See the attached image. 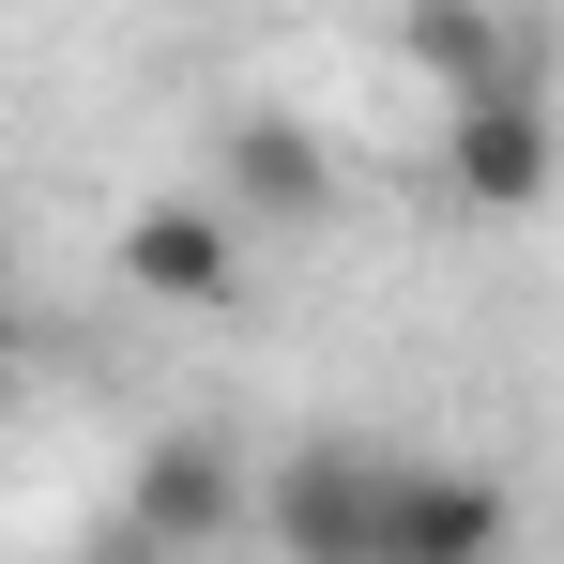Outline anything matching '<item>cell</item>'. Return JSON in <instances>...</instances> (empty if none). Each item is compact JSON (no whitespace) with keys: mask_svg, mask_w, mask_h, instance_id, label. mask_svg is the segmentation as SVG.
<instances>
[{"mask_svg":"<svg viewBox=\"0 0 564 564\" xmlns=\"http://www.w3.org/2000/svg\"><path fill=\"white\" fill-rule=\"evenodd\" d=\"M503 534H519V503H503L488 473L397 458V534H381V564H503Z\"/></svg>","mask_w":564,"mask_h":564,"instance_id":"cell-6","label":"cell"},{"mask_svg":"<svg viewBox=\"0 0 564 564\" xmlns=\"http://www.w3.org/2000/svg\"><path fill=\"white\" fill-rule=\"evenodd\" d=\"M214 198H229L245 229H321V214H336V153H321L290 107H245V122L214 138Z\"/></svg>","mask_w":564,"mask_h":564,"instance_id":"cell-4","label":"cell"},{"mask_svg":"<svg viewBox=\"0 0 564 564\" xmlns=\"http://www.w3.org/2000/svg\"><path fill=\"white\" fill-rule=\"evenodd\" d=\"M245 458L214 443V427H169V443H138V473H122V519L93 534V564H198L245 534Z\"/></svg>","mask_w":564,"mask_h":564,"instance_id":"cell-1","label":"cell"},{"mask_svg":"<svg viewBox=\"0 0 564 564\" xmlns=\"http://www.w3.org/2000/svg\"><path fill=\"white\" fill-rule=\"evenodd\" d=\"M550 184H564V122H550V93L443 107V198H458V214H534Z\"/></svg>","mask_w":564,"mask_h":564,"instance_id":"cell-3","label":"cell"},{"mask_svg":"<svg viewBox=\"0 0 564 564\" xmlns=\"http://www.w3.org/2000/svg\"><path fill=\"white\" fill-rule=\"evenodd\" d=\"M260 534L290 564H381V534H397V443H305V458H275Z\"/></svg>","mask_w":564,"mask_h":564,"instance_id":"cell-2","label":"cell"},{"mask_svg":"<svg viewBox=\"0 0 564 564\" xmlns=\"http://www.w3.org/2000/svg\"><path fill=\"white\" fill-rule=\"evenodd\" d=\"M412 62L443 77V107H488V93H550L534 46L488 15V0H412Z\"/></svg>","mask_w":564,"mask_h":564,"instance_id":"cell-7","label":"cell"},{"mask_svg":"<svg viewBox=\"0 0 564 564\" xmlns=\"http://www.w3.org/2000/svg\"><path fill=\"white\" fill-rule=\"evenodd\" d=\"M122 275L153 305H229L245 290V214L229 198H138L122 214Z\"/></svg>","mask_w":564,"mask_h":564,"instance_id":"cell-5","label":"cell"}]
</instances>
